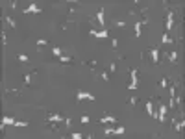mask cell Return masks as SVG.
I'll list each match as a JSON object with an SVG mask.
<instances>
[{"label":"cell","instance_id":"obj_1","mask_svg":"<svg viewBox=\"0 0 185 139\" xmlns=\"http://www.w3.org/2000/svg\"><path fill=\"white\" fill-rule=\"evenodd\" d=\"M143 54L146 56V59H148L152 65H159V63H161V50H159L158 46H154V48H148V50H145Z\"/></svg>","mask_w":185,"mask_h":139},{"label":"cell","instance_id":"obj_2","mask_svg":"<svg viewBox=\"0 0 185 139\" xmlns=\"http://www.w3.org/2000/svg\"><path fill=\"white\" fill-rule=\"evenodd\" d=\"M174 15H176V11L172 9V7H167V13H165V32L169 33L172 28H174Z\"/></svg>","mask_w":185,"mask_h":139},{"label":"cell","instance_id":"obj_3","mask_svg":"<svg viewBox=\"0 0 185 139\" xmlns=\"http://www.w3.org/2000/svg\"><path fill=\"white\" fill-rule=\"evenodd\" d=\"M95 95L87 93V91H78L76 93V104H82V102H95Z\"/></svg>","mask_w":185,"mask_h":139},{"label":"cell","instance_id":"obj_4","mask_svg":"<svg viewBox=\"0 0 185 139\" xmlns=\"http://www.w3.org/2000/svg\"><path fill=\"white\" fill-rule=\"evenodd\" d=\"M163 58H165V63H169V65H176L178 63V59H180V54H178V50L174 48V50H170L169 54H161Z\"/></svg>","mask_w":185,"mask_h":139},{"label":"cell","instance_id":"obj_5","mask_svg":"<svg viewBox=\"0 0 185 139\" xmlns=\"http://www.w3.org/2000/svg\"><path fill=\"white\" fill-rule=\"evenodd\" d=\"M130 76H132V82H130L128 89H130V91H135V89L139 87V71H137V69H130Z\"/></svg>","mask_w":185,"mask_h":139},{"label":"cell","instance_id":"obj_6","mask_svg":"<svg viewBox=\"0 0 185 139\" xmlns=\"http://www.w3.org/2000/svg\"><path fill=\"white\" fill-rule=\"evenodd\" d=\"M158 121L163 124L167 123V106L163 102H158Z\"/></svg>","mask_w":185,"mask_h":139},{"label":"cell","instance_id":"obj_7","mask_svg":"<svg viewBox=\"0 0 185 139\" xmlns=\"http://www.w3.org/2000/svg\"><path fill=\"white\" fill-rule=\"evenodd\" d=\"M65 121V115H61V113H46V119H44V123L46 124H50V123H63Z\"/></svg>","mask_w":185,"mask_h":139},{"label":"cell","instance_id":"obj_8","mask_svg":"<svg viewBox=\"0 0 185 139\" xmlns=\"http://www.w3.org/2000/svg\"><path fill=\"white\" fill-rule=\"evenodd\" d=\"M145 108H146V113H148L152 119H158V110H156V106H154V100H152V98H148V100H146Z\"/></svg>","mask_w":185,"mask_h":139},{"label":"cell","instance_id":"obj_9","mask_svg":"<svg viewBox=\"0 0 185 139\" xmlns=\"http://www.w3.org/2000/svg\"><path fill=\"white\" fill-rule=\"evenodd\" d=\"M146 22H148V19H146V17H143L141 20H137V22H135V26H133V35H135V37H141V30H143V26H145Z\"/></svg>","mask_w":185,"mask_h":139},{"label":"cell","instance_id":"obj_10","mask_svg":"<svg viewBox=\"0 0 185 139\" xmlns=\"http://www.w3.org/2000/svg\"><path fill=\"white\" fill-rule=\"evenodd\" d=\"M172 126H174V132H183V128H185L183 113H182V119H172Z\"/></svg>","mask_w":185,"mask_h":139},{"label":"cell","instance_id":"obj_11","mask_svg":"<svg viewBox=\"0 0 185 139\" xmlns=\"http://www.w3.org/2000/svg\"><path fill=\"white\" fill-rule=\"evenodd\" d=\"M89 35H93V37H96V39H107L109 37V32L107 30H89Z\"/></svg>","mask_w":185,"mask_h":139},{"label":"cell","instance_id":"obj_12","mask_svg":"<svg viewBox=\"0 0 185 139\" xmlns=\"http://www.w3.org/2000/svg\"><path fill=\"white\" fill-rule=\"evenodd\" d=\"M96 22H98V26H106V9L104 7H100L98 11H96Z\"/></svg>","mask_w":185,"mask_h":139},{"label":"cell","instance_id":"obj_13","mask_svg":"<svg viewBox=\"0 0 185 139\" xmlns=\"http://www.w3.org/2000/svg\"><path fill=\"white\" fill-rule=\"evenodd\" d=\"M117 123V119L111 115V113H104L102 117H100V124H115Z\"/></svg>","mask_w":185,"mask_h":139},{"label":"cell","instance_id":"obj_14","mask_svg":"<svg viewBox=\"0 0 185 139\" xmlns=\"http://www.w3.org/2000/svg\"><path fill=\"white\" fill-rule=\"evenodd\" d=\"M22 13H35V15H37V13H43V9H41L37 4H33V2H32L28 7H24V9H22Z\"/></svg>","mask_w":185,"mask_h":139},{"label":"cell","instance_id":"obj_15","mask_svg":"<svg viewBox=\"0 0 185 139\" xmlns=\"http://www.w3.org/2000/svg\"><path fill=\"white\" fill-rule=\"evenodd\" d=\"M33 76H35V71L26 72V74L22 76V84H24V85H30V84H32V80H33Z\"/></svg>","mask_w":185,"mask_h":139},{"label":"cell","instance_id":"obj_16","mask_svg":"<svg viewBox=\"0 0 185 139\" xmlns=\"http://www.w3.org/2000/svg\"><path fill=\"white\" fill-rule=\"evenodd\" d=\"M57 61H59V63H63V65H72V63H74V58H72V56H65V54H63L61 58H57Z\"/></svg>","mask_w":185,"mask_h":139},{"label":"cell","instance_id":"obj_17","mask_svg":"<svg viewBox=\"0 0 185 139\" xmlns=\"http://www.w3.org/2000/svg\"><path fill=\"white\" fill-rule=\"evenodd\" d=\"M169 84H170V78H169V76H161V78H159V82H158V85H159L161 89H167V87H169Z\"/></svg>","mask_w":185,"mask_h":139},{"label":"cell","instance_id":"obj_18","mask_svg":"<svg viewBox=\"0 0 185 139\" xmlns=\"http://www.w3.org/2000/svg\"><path fill=\"white\" fill-rule=\"evenodd\" d=\"M9 124H15V119H13L11 115H6V117L2 119V124H0V128L4 130V126H9Z\"/></svg>","mask_w":185,"mask_h":139},{"label":"cell","instance_id":"obj_19","mask_svg":"<svg viewBox=\"0 0 185 139\" xmlns=\"http://www.w3.org/2000/svg\"><path fill=\"white\" fill-rule=\"evenodd\" d=\"M161 43H163V45H172L174 41H172V37H170L167 32H163V33H161Z\"/></svg>","mask_w":185,"mask_h":139},{"label":"cell","instance_id":"obj_20","mask_svg":"<svg viewBox=\"0 0 185 139\" xmlns=\"http://www.w3.org/2000/svg\"><path fill=\"white\" fill-rule=\"evenodd\" d=\"M96 78H100V80H106V82H107V80L111 78V74H109V71H107V69H104V71H100V72L96 74Z\"/></svg>","mask_w":185,"mask_h":139},{"label":"cell","instance_id":"obj_21","mask_svg":"<svg viewBox=\"0 0 185 139\" xmlns=\"http://www.w3.org/2000/svg\"><path fill=\"white\" fill-rule=\"evenodd\" d=\"M2 19H4V22L7 24V28H15V26H17V22H15V20H13V19H11L9 15H4Z\"/></svg>","mask_w":185,"mask_h":139},{"label":"cell","instance_id":"obj_22","mask_svg":"<svg viewBox=\"0 0 185 139\" xmlns=\"http://www.w3.org/2000/svg\"><path fill=\"white\" fill-rule=\"evenodd\" d=\"M52 56L57 59V58H61V56H63V50H61L59 46H52Z\"/></svg>","mask_w":185,"mask_h":139},{"label":"cell","instance_id":"obj_23","mask_svg":"<svg viewBox=\"0 0 185 139\" xmlns=\"http://www.w3.org/2000/svg\"><path fill=\"white\" fill-rule=\"evenodd\" d=\"M111 24H113L115 28H126V22H124V20H119V19H113Z\"/></svg>","mask_w":185,"mask_h":139},{"label":"cell","instance_id":"obj_24","mask_svg":"<svg viewBox=\"0 0 185 139\" xmlns=\"http://www.w3.org/2000/svg\"><path fill=\"white\" fill-rule=\"evenodd\" d=\"M137 104H139V98H137V97H130V98H128V106H130V108H135Z\"/></svg>","mask_w":185,"mask_h":139},{"label":"cell","instance_id":"obj_25","mask_svg":"<svg viewBox=\"0 0 185 139\" xmlns=\"http://www.w3.org/2000/svg\"><path fill=\"white\" fill-rule=\"evenodd\" d=\"M17 61H20V63H28L30 58H28L26 54H17Z\"/></svg>","mask_w":185,"mask_h":139},{"label":"cell","instance_id":"obj_26","mask_svg":"<svg viewBox=\"0 0 185 139\" xmlns=\"http://www.w3.org/2000/svg\"><path fill=\"white\" fill-rule=\"evenodd\" d=\"M63 124H65V130H70V126H72V119H70L69 115H65V121H63Z\"/></svg>","mask_w":185,"mask_h":139},{"label":"cell","instance_id":"obj_27","mask_svg":"<svg viewBox=\"0 0 185 139\" xmlns=\"http://www.w3.org/2000/svg\"><path fill=\"white\" fill-rule=\"evenodd\" d=\"M124 132H126L124 126H115V128H113V134H115V136H122Z\"/></svg>","mask_w":185,"mask_h":139},{"label":"cell","instance_id":"obj_28","mask_svg":"<svg viewBox=\"0 0 185 139\" xmlns=\"http://www.w3.org/2000/svg\"><path fill=\"white\" fill-rule=\"evenodd\" d=\"M46 45H48V41H46V39H37V48H39V50H41L43 46H46Z\"/></svg>","mask_w":185,"mask_h":139},{"label":"cell","instance_id":"obj_29","mask_svg":"<svg viewBox=\"0 0 185 139\" xmlns=\"http://www.w3.org/2000/svg\"><path fill=\"white\" fill-rule=\"evenodd\" d=\"M13 126H19V128H26L28 126V123L26 121H15V124Z\"/></svg>","mask_w":185,"mask_h":139},{"label":"cell","instance_id":"obj_30","mask_svg":"<svg viewBox=\"0 0 185 139\" xmlns=\"http://www.w3.org/2000/svg\"><path fill=\"white\" fill-rule=\"evenodd\" d=\"M113 72H117V61L109 63V74H113Z\"/></svg>","mask_w":185,"mask_h":139},{"label":"cell","instance_id":"obj_31","mask_svg":"<svg viewBox=\"0 0 185 139\" xmlns=\"http://www.w3.org/2000/svg\"><path fill=\"white\" fill-rule=\"evenodd\" d=\"M111 134H113V126H109V124H107V126L104 128V136H111Z\"/></svg>","mask_w":185,"mask_h":139},{"label":"cell","instance_id":"obj_32","mask_svg":"<svg viewBox=\"0 0 185 139\" xmlns=\"http://www.w3.org/2000/svg\"><path fill=\"white\" fill-rule=\"evenodd\" d=\"M69 137H72V139H82L83 136H82L80 132H72V134H69Z\"/></svg>","mask_w":185,"mask_h":139},{"label":"cell","instance_id":"obj_33","mask_svg":"<svg viewBox=\"0 0 185 139\" xmlns=\"http://www.w3.org/2000/svg\"><path fill=\"white\" fill-rule=\"evenodd\" d=\"M169 108H170V110H176V100H174V98H169Z\"/></svg>","mask_w":185,"mask_h":139},{"label":"cell","instance_id":"obj_34","mask_svg":"<svg viewBox=\"0 0 185 139\" xmlns=\"http://www.w3.org/2000/svg\"><path fill=\"white\" fill-rule=\"evenodd\" d=\"M89 121H91V119H89L87 115H82V117H80V123H82V124H87Z\"/></svg>","mask_w":185,"mask_h":139},{"label":"cell","instance_id":"obj_35","mask_svg":"<svg viewBox=\"0 0 185 139\" xmlns=\"http://www.w3.org/2000/svg\"><path fill=\"white\" fill-rule=\"evenodd\" d=\"M85 65H87L89 69H95V67H96V61H95V59H93V61H85Z\"/></svg>","mask_w":185,"mask_h":139},{"label":"cell","instance_id":"obj_36","mask_svg":"<svg viewBox=\"0 0 185 139\" xmlns=\"http://www.w3.org/2000/svg\"><path fill=\"white\" fill-rule=\"evenodd\" d=\"M2 41H4V45H6V43H7V32H6V30H4V32H2Z\"/></svg>","mask_w":185,"mask_h":139},{"label":"cell","instance_id":"obj_37","mask_svg":"<svg viewBox=\"0 0 185 139\" xmlns=\"http://www.w3.org/2000/svg\"><path fill=\"white\" fill-rule=\"evenodd\" d=\"M119 46V39H111V48H117Z\"/></svg>","mask_w":185,"mask_h":139}]
</instances>
